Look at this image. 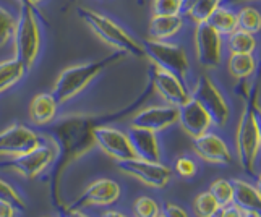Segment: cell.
Instances as JSON below:
<instances>
[{
    "mask_svg": "<svg viewBox=\"0 0 261 217\" xmlns=\"http://www.w3.org/2000/svg\"><path fill=\"white\" fill-rule=\"evenodd\" d=\"M15 23L16 20L12 16V13L5 10L4 7H0V47L10 41V38L13 36Z\"/></svg>",
    "mask_w": 261,
    "mask_h": 217,
    "instance_id": "31",
    "label": "cell"
},
{
    "mask_svg": "<svg viewBox=\"0 0 261 217\" xmlns=\"http://www.w3.org/2000/svg\"><path fill=\"white\" fill-rule=\"evenodd\" d=\"M232 203L245 211L247 215H259L261 209V195L259 189L240 178L232 180Z\"/></svg>",
    "mask_w": 261,
    "mask_h": 217,
    "instance_id": "19",
    "label": "cell"
},
{
    "mask_svg": "<svg viewBox=\"0 0 261 217\" xmlns=\"http://www.w3.org/2000/svg\"><path fill=\"white\" fill-rule=\"evenodd\" d=\"M76 12H78V16L93 30V33L99 36L102 41H106L109 46H112L114 49L127 53V56L138 57V59L146 56L143 44H140L137 39H133L122 26L114 23L111 18H107L94 10H89V8H83V7H80Z\"/></svg>",
    "mask_w": 261,
    "mask_h": 217,
    "instance_id": "4",
    "label": "cell"
},
{
    "mask_svg": "<svg viewBox=\"0 0 261 217\" xmlns=\"http://www.w3.org/2000/svg\"><path fill=\"white\" fill-rule=\"evenodd\" d=\"M227 49L230 53H253L256 49V39L253 33L233 30L229 34Z\"/></svg>",
    "mask_w": 261,
    "mask_h": 217,
    "instance_id": "25",
    "label": "cell"
},
{
    "mask_svg": "<svg viewBox=\"0 0 261 217\" xmlns=\"http://www.w3.org/2000/svg\"><path fill=\"white\" fill-rule=\"evenodd\" d=\"M182 26L184 20L180 15H152V20L149 21V36L151 39L167 41L182 30Z\"/></svg>",
    "mask_w": 261,
    "mask_h": 217,
    "instance_id": "21",
    "label": "cell"
},
{
    "mask_svg": "<svg viewBox=\"0 0 261 217\" xmlns=\"http://www.w3.org/2000/svg\"><path fill=\"white\" fill-rule=\"evenodd\" d=\"M237 18V30L248 31V33H258L261 28V15L255 7H244L240 8Z\"/></svg>",
    "mask_w": 261,
    "mask_h": 217,
    "instance_id": "26",
    "label": "cell"
},
{
    "mask_svg": "<svg viewBox=\"0 0 261 217\" xmlns=\"http://www.w3.org/2000/svg\"><path fill=\"white\" fill-rule=\"evenodd\" d=\"M159 215H164V217H187V211L184 209V207H180L177 204H164L163 207L159 209Z\"/></svg>",
    "mask_w": 261,
    "mask_h": 217,
    "instance_id": "36",
    "label": "cell"
},
{
    "mask_svg": "<svg viewBox=\"0 0 261 217\" xmlns=\"http://www.w3.org/2000/svg\"><path fill=\"white\" fill-rule=\"evenodd\" d=\"M0 200H5L8 203H12L18 211L26 209V203H24L23 198L18 195V192L10 183H7L2 178H0Z\"/></svg>",
    "mask_w": 261,
    "mask_h": 217,
    "instance_id": "32",
    "label": "cell"
},
{
    "mask_svg": "<svg viewBox=\"0 0 261 217\" xmlns=\"http://www.w3.org/2000/svg\"><path fill=\"white\" fill-rule=\"evenodd\" d=\"M127 137L135 151V156L138 159L152 160V162L161 160V148H159V141L154 131L130 125Z\"/></svg>",
    "mask_w": 261,
    "mask_h": 217,
    "instance_id": "18",
    "label": "cell"
},
{
    "mask_svg": "<svg viewBox=\"0 0 261 217\" xmlns=\"http://www.w3.org/2000/svg\"><path fill=\"white\" fill-rule=\"evenodd\" d=\"M182 130L188 134V137L196 138L201 133L208 131L211 123L210 115L206 114L204 108L198 104L195 99H188L182 105H178V120Z\"/></svg>",
    "mask_w": 261,
    "mask_h": 217,
    "instance_id": "17",
    "label": "cell"
},
{
    "mask_svg": "<svg viewBox=\"0 0 261 217\" xmlns=\"http://www.w3.org/2000/svg\"><path fill=\"white\" fill-rule=\"evenodd\" d=\"M41 2H44V0H30V4H31L33 7H36V5H39Z\"/></svg>",
    "mask_w": 261,
    "mask_h": 217,
    "instance_id": "40",
    "label": "cell"
},
{
    "mask_svg": "<svg viewBox=\"0 0 261 217\" xmlns=\"http://www.w3.org/2000/svg\"><path fill=\"white\" fill-rule=\"evenodd\" d=\"M226 2H232V4H244V2H251V0H226Z\"/></svg>",
    "mask_w": 261,
    "mask_h": 217,
    "instance_id": "39",
    "label": "cell"
},
{
    "mask_svg": "<svg viewBox=\"0 0 261 217\" xmlns=\"http://www.w3.org/2000/svg\"><path fill=\"white\" fill-rule=\"evenodd\" d=\"M152 15H182L180 0H152Z\"/></svg>",
    "mask_w": 261,
    "mask_h": 217,
    "instance_id": "33",
    "label": "cell"
},
{
    "mask_svg": "<svg viewBox=\"0 0 261 217\" xmlns=\"http://www.w3.org/2000/svg\"><path fill=\"white\" fill-rule=\"evenodd\" d=\"M193 151L198 157H201L206 162H211V164L227 166L232 162L229 146L216 133L204 131L200 137L193 138Z\"/></svg>",
    "mask_w": 261,
    "mask_h": 217,
    "instance_id": "16",
    "label": "cell"
},
{
    "mask_svg": "<svg viewBox=\"0 0 261 217\" xmlns=\"http://www.w3.org/2000/svg\"><path fill=\"white\" fill-rule=\"evenodd\" d=\"M42 144V137L28 126L15 123L0 131V156H18Z\"/></svg>",
    "mask_w": 261,
    "mask_h": 217,
    "instance_id": "13",
    "label": "cell"
},
{
    "mask_svg": "<svg viewBox=\"0 0 261 217\" xmlns=\"http://www.w3.org/2000/svg\"><path fill=\"white\" fill-rule=\"evenodd\" d=\"M143 47H145V53L146 57H149L151 63L172 73L185 83L188 71H190V63H188V57L184 47L159 39H146L143 42Z\"/></svg>",
    "mask_w": 261,
    "mask_h": 217,
    "instance_id": "6",
    "label": "cell"
},
{
    "mask_svg": "<svg viewBox=\"0 0 261 217\" xmlns=\"http://www.w3.org/2000/svg\"><path fill=\"white\" fill-rule=\"evenodd\" d=\"M117 169L122 170L123 174L140 180L141 183H145L151 188L167 186V183L170 182V175H172L170 169L164 164H161V162L145 160L138 157L117 160Z\"/></svg>",
    "mask_w": 261,
    "mask_h": 217,
    "instance_id": "10",
    "label": "cell"
},
{
    "mask_svg": "<svg viewBox=\"0 0 261 217\" xmlns=\"http://www.w3.org/2000/svg\"><path fill=\"white\" fill-rule=\"evenodd\" d=\"M26 73V68L16 59L0 62V93L15 86Z\"/></svg>",
    "mask_w": 261,
    "mask_h": 217,
    "instance_id": "23",
    "label": "cell"
},
{
    "mask_svg": "<svg viewBox=\"0 0 261 217\" xmlns=\"http://www.w3.org/2000/svg\"><path fill=\"white\" fill-rule=\"evenodd\" d=\"M177 120H178V107L167 104V105H152L146 108H138L137 112L132 114L130 125L159 133L177 123Z\"/></svg>",
    "mask_w": 261,
    "mask_h": 217,
    "instance_id": "15",
    "label": "cell"
},
{
    "mask_svg": "<svg viewBox=\"0 0 261 217\" xmlns=\"http://www.w3.org/2000/svg\"><path fill=\"white\" fill-rule=\"evenodd\" d=\"M102 215H104V217H123L125 214H122V212H117V211H111V212H104Z\"/></svg>",
    "mask_w": 261,
    "mask_h": 217,
    "instance_id": "38",
    "label": "cell"
},
{
    "mask_svg": "<svg viewBox=\"0 0 261 217\" xmlns=\"http://www.w3.org/2000/svg\"><path fill=\"white\" fill-rule=\"evenodd\" d=\"M229 73L237 79H247L255 73L256 60L251 53H230L229 59Z\"/></svg>",
    "mask_w": 261,
    "mask_h": 217,
    "instance_id": "24",
    "label": "cell"
},
{
    "mask_svg": "<svg viewBox=\"0 0 261 217\" xmlns=\"http://www.w3.org/2000/svg\"><path fill=\"white\" fill-rule=\"evenodd\" d=\"M54 160V148L49 144H39L18 156H10L0 162V169L18 172L24 178H36L44 170L49 169Z\"/></svg>",
    "mask_w": 261,
    "mask_h": 217,
    "instance_id": "9",
    "label": "cell"
},
{
    "mask_svg": "<svg viewBox=\"0 0 261 217\" xmlns=\"http://www.w3.org/2000/svg\"><path fill=\"white\" fill-rule=\"evenodd\" d=\"M211 28L219 33L221 36L222 34H230L233 30H237V18H236V13L226 7H218L216 10L211 13V16L206 20Z\"/></svg>",
    "mask_w": 261,
    "mask_h": 217,
    "instance_id": "22",
    "label": "cell"
},
{
    "mask_svg": "<svg viewBox=\"0 0 261 217\" xmlns=\"http://www.w3.org/2000/svg\"><path fill=\"white\" fill-rule=\"evenodd\" d=\"M125 57H127V53L117 50L101 60L86 62V63H80V65L68 67L57 76L50 94L57 101V104H64L70 101V99H73L76 94L82 93L83 89L91 83L96 76L101 75L106 68L119 63Z\"/></svg>",
    "mask_w": 261,
    "mask_h": 217,
    "instance_id": "3",
    "label": "cell"
},
{
    "mask_svg": "<svg viewBox=\"0 0 261 217\" xmlns=\"http://www.w3.org/2000/svg\"><path fill=\"white\" fill-rule=\"evenodd\" d=\"M154 93L151 83L145 88L141 96L130 105L123 107L122 111L114 114H70L60 117L59 120L54 119L49 126L42 133L54 143V160L50 164V175H49V195L50 203L60 214L64 212V200H62V178H64L65 170L73 164L75 160L88 154L96 146L94 141V130L99 125L119 122L125 117L137 112L138 108L145 104L151 94Z\"/></svg>",
    "mask_w": 261,
    "mask_h": 217,
    "instance_id": "1",
    "label": "cell"
},
{
    "mask_svg": "<svg viewBox=\"0 0 261 217\" xmlns=\"http://www.w3.org/2000/svg\"><path fill=\"white\" fill-rule=\"evenodd\" d=\"M16 207L12 204V203H8L5 200H0V217H13L16 214Z\"/></svg>",
    "mask_w": 261,
    "mask_h": 217,
    "instance_id": "37",
    "label": "cell"
},
{
    "mask_svg": "<svg viewBox=\"0 0 261 217\" xmlns=\"http://www.w3.org/2000/svg\"><path fill=\"white\" fill-rule=\"evenodd\" d=\"M244 112L240 115L236 146L240 166L248 175H255V164L261 146V130H259V83L250 89L244 96Z\"/></svg>",
    "mask_w": 261,
    "mask_h": 217,
    "instance_id": "2",
    "label": "cell"
},
{
    "mask_svg": "<svg viewBox=\"0 0 261 217\" xmlns=\"http://www.w3.org/2000/svg\"><path fill=\"white\" fill-rule=\"evenodd\" d=\"M57 101L54 99L52 94L42 93L33 97L30 104V119L34 125H47L50 123L57 115Z\"/></svg>",
    "mask_w": 261,
    "mask_h": 217,
    "instance_id": "20",
    "label": "cell"
},
{
    "mask_svg": "<svg viewBox=\"0 0 261 217\" xmlns=\"http://www.w3.org/2000/svg\"><path fill=\"white\" fill-rule=\"evenodd\" d=\"M218 207V201L214 200V196L210 192H203L195 198V211L201 217H213Z\"/></svg>",
    "mask_w": 261,
    "mask_h": 217,
    "instance_id": "29",
    "label": "cell"
},
{
    "mask_svg": "<svg viewBox=\"0 0 261 217\" xmlns=\"http://www.w3.org/2000/svg\"><path fill=\"white\" fill-rule=\"evenodd\" d=\"M190 97L200 104L206 114L210 115L211 123L219 126H226L230 119V108L227 101L224 99L219 88L216 86L210 76H198L193 91L190 93Z\"/></svg>",
    "mask_w": 261,
    "mask_h": 217,
    "instance_id": "7",
    "label": "cell"
},
{
    "mask_svg": "<svg viewBox=\"0 0 261 217\" xmlns=\"http://www.w3.org/2000/svg\"><path fill=\"white\" fill-rule=\"evenodd\" d=\"M122 189L111 178H99L89 185L73 203L64 207V215H83L80 211L89 206H109L120 200Z\"/></svg>",
    "mask_w": 261,
    "mask_h": 217,
    "instance_id": "8",
    "label": "cell"
},
{
    "mask_svg": "<svg viewBox=\"0 0 261 217\" xmlns=\"http://www.w3.org/2000/svg\"><path fill=\"white\" fill-rule=\"evenodd\" d=\"M175 172L184 178H190L195 177L196 174V164L190 157H180L175 162Z\"/></svg>",
    "mask_w": 261,
    "mask_h": 217,
    "instance_id": "34",
    "label": "cell"
},
{
    "mask_svg": "<svg viewBox=\"0 0 261 217\" xmlns=\"http://www.w3.org/2000/svg\"><path fill=\"white\" fill-rule=\"evenodd\" d=\"M196 59L206 68H216L222 62V36L203 21L196 23L195 30Z\"/></svg>",
    "mask_w": 261,
    "mask_h": 217,
    "instance_id": "12",
    "label": "cell"
},
{
    "mask_svg": "<svg viewBox=\"0 0 261 217\" xmlns=\"http://www.w3.org/2000/svg\"><path fill=\"white\" fill-rule=\"evenodd\" d=\"M18 4H20V5H31L30 0H18Z\"/></svg>",
    "mask_w": 261,
    "mask_h": 217,
    "instance_id": "41",
    "label": "cell"
},
{
    "mask_svg": "<svg viewBox=\"0 0 261 217\" xmlns=\"http://www.w3.org/2000/svg\"><path fill=\"white\" fill-rule=\"evenodd\" d=\"M222 0H196L193 7L187 12L190 20L195 23H203L211 16V13L221 5Z\"/></svg>",
    "mask_w": 261,
    "mask_h": 217,
    "instance_id": "27",
    "label": "cell"
},
{
    "mask_svg": "<svg viewBox=\"0 0 261 217\" xmlns=\"http://www.w3.org/2000/svg\"><path fill=\"white\" fill-rule=\"evenodd\" d=\"M214 215H218V217H247L245 211L232 201L224 206H219L218 211L214 212Z\"/></svg>",
    "mask_w": 261,
    "mask_h": 217,
    "instance_id": "35",
    "label": "cell"
},
{
    "mask_svg": "<svg viewBox=\"0 0 261 217\" xmlns=\"http://www.w3.org/2000/svg\"><path fill=\"white\" fill-rule=\"evenodd\" d=\"M210 193L214 196V200L218 201L219 206H224L232 201V183L230 180H226V178H218L214 180L210 186Z\"/></svg>",
    "mask_w": 261,
    "mask_h": 217,
    "instance_id": "28",
    "label": "cell"
},
{
    "mask_svg": "<svg viewBox=\"0 0 261 217\" xmlns=\"http://www.w3.org/2000/svg\"><path fill=\"white\" fill-rule=\"evenodd\" d=\"M148 78L152 89L170 105L178 107L190 99V91L187 89L184 81H180L169 71L159 68L154 63H151L148 70Z\"/></svg>",
    "mask_w": 261,
    "mask_h": 217,
    "instance_id": "11",
    "label": "cell"
},
{
    "mask_svg": "<svg viewBox=\"0 0 261 217\" xmlns=\"http://www.w3.org/2000/svg\"><path fill=\"white\" fill-rule=\"evenodd\" d=\"M159 204L149 196H141L135 201L133 214L138 217H158L159 215Z\"/></svg>",
    "mask_w": 261,
    "mask_h": 217,
    "instance_id": "30",
    "label": "cell"
},
{
    "mask_svg": "<svg viewBox=\"0 0 261 217\" xmlns=\"http://www.w3.org/2000/svg\"><path fill=\"white\" fill-rule=\"evenodd\" d=\"M94 141H96L97 148H101L107 156H111L115 160H125V159L137 157L127 133L114 128V126H111L109 123L96 126Z\"/></svg>",
    "mask_w": 261,
    "mask_h": 217,
    "instance_id": "14",
    "label": "cell"
},
{
    "mask_svg": "<svg viewBox=\"0 0 261 217\" xmlns=\"http://www.w3.org/2000/svg\"><path fill=\"white\" fill-rule=\"evenodd\" d=\"M15 59L26 68L31 70L41 49V31L36 18V7L20 5V16L13 30Z\"/></svg>",
    "mask_w": 261,
    "mask_h": 217,
    "instance_id": "5",
    "label": "cell"
}]
</instances>
